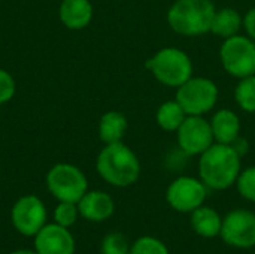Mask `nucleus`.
<instances>
[{
    "mask_svg": "<svg viewBox=\"0 0 255 254\" xmlns=\"http://www.w3.org/2000/svg\"><path fill=\"white\" fill-rule=\"evenodd\" d=\"M242 171V156L233 145L212 144L199 156V178L212 190H227Z\"/></svg>",
    "mask_w": 255,
    "mask_h": 254,
    "instance_id": "obj_1",
    "label": "nucleus"
},
{
    "mask_svg": "<svg viewBox=\"0 0 255 254\" xmlns=\"http://www.w3.org/2000/svg\"><path fill=\"white\" fill-rule=\"evenodd\" d=\"M97 174L108 184L115 187H128L140 177V160L137 154L121 142L106 144L96 159Z\"/></svg>",
    "mask_w": 255,
    "mask_h": 254,
    "instance_id": "obj_2",
    "label": "nucleus"
},
{
    "mask_svg": "<svg viewBox=\"0 0 255 254\" xmlns=\"http://www.w3.org/2000/svg\"><path fill=\"white\" fill-rule=\"evenodd\" d=\"M215 10L212 0H175L167 9L166 21L176 34L199 37L211 33Z\"/></svg>",
    "mask_w": 255,
    "mask_h": 254,
    "instance_id": "obj_3",
    "label": "nucleus"
},
{
    "mask_svg": "<svg viewBox=\"0 0 255 254\" xmlns=\"http://www.w3.org/2000/svg\"><path fill=\"white\" fill-rule=\"evenodd\" d=\"M152 76L167 88H178L194 75L191 57L178 46H164L145 61Z\"/></svg>",
    "mask_w": 255,
    "mask_h": 254,
    "instance_id": "obj_4",
    "label": "nucleus"
},
{
    "mask_svg": "<svg viewBox=\"0 0 255 254\" xmlns=\"http://www.w3.org/2000/svg\"><path fill=\"white\" fill-rule=\"evenodd\" d=\"M175 99L187 115H206L212 112L220 99L218 85L206 76H191L176 88Z\"/></svg>",
    "mask_w": 255,
    "mask_h": 254,
    "instance_id": "obj_5",
    "label": "nucleus"
},
{
    "mask_svg": "<svg viewBox=\"0 0 255 254\" xmlns=\"http://www.w3.org/2000/svg\"><path fill=\"white\" fill-rule=\"evenodd\" d=\"M223 69L232 78L242 79L255 75V42L247 34H236L224 39L220 51Z\"/></svg>",
    "mask_w": 255,
    "mask_h": 254,
    "instance_id": "obj_6",
    "label": "nucleus"
},
{
    "mask_svg": "<svg viewBox=\"0 0 255 254\" xmlns=\"http://www.w3.org/2000/svg\"><path fill=\"white\" fill-rule=\"evenodd\" d=\"M46 186L51 195L60 202L78 204L88 192V181L85 174L75 165L58 163L46 174Z\"/></svg>",
    "mask_w": 255,
    "mask_h": 254,
    "instance_id": "obj_7",
    "label": "nucleus"
},
{
    "mask_svg": "<svg viewBox=\"0 0 255 254\" xmlns=\"http://www.w3.org/2000/svg\"><path fill=\"white\" fill-rule=\"evenodd\" d=\"M176 144L184 156L194 157L203 154L215 144L211 123L203 115H187L181 127L176 130Z\"/></svg>",
    "mask_w": 255,
    "mask_h": 254,
    "instance_id": "obj_8",
    "label": "nucleus"
},
{
    "mask_svg": "<svg viewBox=\"0 0 255 254\" xmlns=\"http://www.w3.org/2000/svg\"><path fill=\"white\" fill-rule=\"evenodd\" d=\"M206 196V184L200 178L188 175L175 178L166 190L167 204L178 213H193L205 204Z\"/></svg>",
    "mask_w": 255,
    "mask_h": 254,
    "instance_id": "obj_9",
    "label": "nucleus"
},
{
    "mask_svg": "<svg viewBox=\"0 0 255 254\" xmlns=\"http://www.w3.org/2000/svg\"><path fill=\"white\" fill-rule=\"evenodd\" d=\"M223 241L235 249H251L255 246V214L238 208L226 214L220 232Z\"/></svg>",
    "mask_w": 255,
    "mask_h": 254,
    "instance_id": "obj_10",
    "label": "nucleus"
},
{
    "mask_svg": "<svg viewBox=\"0 0 255 254\" xmlns=\"http://www.w3.org/2000/svg\"><path fill=\"white\" fill-rule=\"evenodd\" d=\"M10 219L19 234L34 237L46 225V208L37 196L27 195L15 202Z\"/></svg>",
    "mask_w": 255,
    "mask_h": 254,
    "instance_id": "obj_11",
    "label": "nucleus"
},
{
    "mask_svg": "<svg viewBox=\"0 0 255 254\" xmlns=\"http://www.w3.org/2000/svg\"><path fill=\"white\" fill-rule=\"evenodd\" d=\"M34 249L39 254H73L75 240L67 228L51 223L34 235Z\"/></svg>",
    "mask_w": 255,
    "mask_h": 254,
    "instance_id": "obj_12",
    "label": "nucleus"
},
{
    "mask_svg": "<svg viewBox=\"0 0 255 254\" xmlns=\"http://www.w3.org/2000/svg\"><path fill=\"white\" fill-rule=\"evenodd\" d=\"M76 205L79 214L90 222H103L109 219L115 210V204L111 195L102 190L87 192Z\"/></svg>",
    "mask_w": 255,
    "mask_h": 254,
    "instance_id": "obj_13",
    "label": "nucleus"
},
{
    "mask_svg": "<svg viewBox=\"0 0 255 254\" xmlns=\"http://www.w3.org/2000/svg\"><path fill=\"white\" fill-rule=\"evenodd\" d=\"M209 123L214 133V139L218 144L232 145L241 136V130H242L241 118L230 108L217 109L212 114Z\"/></svg>",
    "mask_w": 255,
    "mask_h": 254,
    "instance_id": "obj_14",
    "label": "nucleus"
},
{
    "mask_svg": "<svg viewBox=\"0 0 255 254\" xmlns=\"http://www.w3.org/2000/svg\"><path fill=\"white\" fill-rule=\"evenodd\" d=\"M94 15L90 0H63L58 7V16L63 25L69 30L85 28Z\"/></svg>",
    "mask_w": 255,
    "mask_h": 254,
    "instance_id": "obj_15",
    "label": "nucleus"
},
{
    "mask_svg": "<svg viewBox=\"0 0 255 254\" xmlns=\"http://www.w3.org/2000/svg\"><path fill=\"white\" fill-rule=\"evenodd\" d=\"M128 129V121L127 117L120 112V111H106L102 114L99 120V139L106 145V144H114V142H121L123 138L126 136V132Z\"/></svg>",
    "mask_w": 255,
    "mask_h": 254,
    "instance_id": "obj_16",
    "label": "nucleus"
},
{
    "mask_svg": "<svg viewBox=\"0 0 255 254\" xmlns=\"http://www.w3.org/2000/svg\"><path fill=\"white\" fill-rule=\"evenodd\" d=\"M190 223L197 235L203 238H215L221 232L223 217L212 207L200 205L191 213Z\"/></svg>",
    "mask_w": 255,
    "mask_h": 254,
    "instance_id": "obj_17",
    "label": "nucleus"
},
{
    "mask_svg": "<svg viewBox=\"0 0 255 254\" xmlns=\"http://www.w3.org/2000/svg\"><path fill=\"white\" fill-rule=\"evenodd\" d=\"M244 28V16L233 7L217 9L211 24V33L224 39L236 36Z\"/></svg>",
    "mask_w": 255,
    "mask_h": 254,
    "instance_id": "obj_18",
    "label": "nucleus"
},
{
    "mask_svg": "<svg viewBox=\"0 0 255 254\" xmlns=\"http://www.w3.org/2000/svg\"><path fill=\"white\" fill-rule=\"evenodd\" d=\"M185 118H187V114L176 99L163 102L157 108V112H155L157 126L161 130L169 132V133H172V132L176 133V130L181 127V124L184 123Z\"/></svg>",
    "mask_w": 255,
    "mask_h": 254,
    "instance_id": "obj_19",
    "label": "nucleus"
},
{
    "mask_svg": "<svg viewBox=\"0 0 255 254\" xmlns=\"http://www.w3.org/2000/svg\"><path fill=\"white\" fill-rule=\"evenodd\" d=\"M235 102L241 111L255 114V75L238 79L235 87Z\"/></svg>",
    "mask_w": 255,
    "mask_h": 254,
    "instance_id": "obj_20",
    "label": "nucleus"
},
{
    "mask_svg": "<svg viewBox=\"0 0 255 254\" xmlns=\"http://www.w3.org/2000/svg\"><path fill=\"white\" fill-rule=\"evenodd\" d=\"M130 254H170L167 246L155 237H140L130 247Z\"/></svg>",
    "mask_w": 255,
    "mask_h": 254,
    "instance_id": "obj_21",
    "label": "nucleus"
},
{
    "mask_svg": "<svg viewBox=\"0 0 255 254\" xmlns=\"http://www.w3.org/2000/svg\"><path fill=\"white\" fill-rule=\"evenodd\" d=\"M236 189L244 199L255 204V166H248L241 171L236 180Z\"/></svg>",
    "mask_w": 255,
    "mask_h": 254,
    "instance_id": "obj_22",
    "label": "nucleus"
},
{
    "mask_svg": "<svg viewBox=\"0 0 255 254\" xmlns=\"http://www.w3.org/2000/svg\"><path fill=\"white\" fill-rule=\"evenodd\" d=\"M102 254H130V246L123 234L112 232L102 241Z\"/></svg>",
    "mask_w": 255,
    "mask_h": 254,
    "instance_id": "obj_23",
    "label": "nucleus"
},
{
    "mask_svg": "<svg viewBox=\"0 0 255 254\" xmlns=\"http://www.w3.org/2000/svg\"><path fill=\"white\" fill-rule=\"evenodd\" d=\"M78 214H79V211H78L76 204H73V202H60L54 210V220L60 226L70 228L72 225H75V222L78 219Z\"/></svg>",
    "mask_w": 255,
    "mask_h": 254,
    "instance_id": "obj_24",
    "label": "nucleus"
},
{
    "mask_svg": "<svg viewBox=\"0 0 255 254\" xmlns=\"http://www.w3.org/2000/svg\"><path fill=\"white\" fill-rule=\"evenodd\" d=\"M15 91H16V84L13 76L7 70L0 67V105L7 103L15 96Z\"/></svg>",
    "mask_w": 255,
    "mask_h": 254,
    "instance_id": "obj_25",
    "label": "nucleus"
},
{
    "mask_svg": "<svg viewBox=\"0 0 255 254\" xmlns=\"http://www.w3.org/2000/svg\"><path fill=\"white\" fill-rule=\"evenodd\" d=\"M244 31L255 42V7H251L244 15Z\"/></svg>",
    "mask_w": 255,
    "mask_h": 254,
    "instance_id": "obj_26",
    "label": "nucleus"
},
{
    "mask_svg": "<svg viewBox=\"0 0 255 254\" xmlns=\"http://www.w3.org/2000/svg\"><path fill=\"white\" fill-rule=\"evenodd\" d=\"M9 254H39L36 250L33 252V250H16V252H12V253Z\"/></svg>",
    "mask_w": 255,
    "mask_h": 254,
    "instance_id": "obj_27",
    "label": "nucleus"
}]
</instances>
